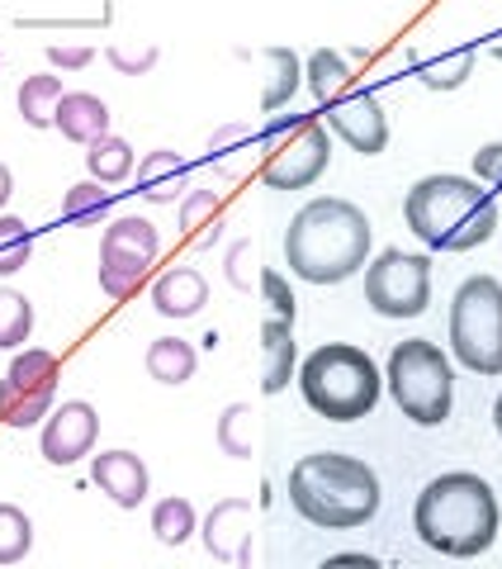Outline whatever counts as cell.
I'll return each mask as SVG.
<instances>
[{"mask_svg": "<svg viewBox=\"0 0 502 569\" xmlns=\"http://www.w3.org/2000/svg\"><path fill=\"white\" fill-rule=\"evenodd\" d=\"M370 257V219L351 200H309L284 228V261L309 284H342Z\"/></svg>", "mask_w": 502, "mask_h": 569, "instance_id": "cell-1", "label": "cell"}, {"mask_svg": "<svg viewBox=\"0 0 502 569\" xmlns=\"http://www.w3.org/2000/svg\"><path fill=\"white\" fill-rule=\"evenodd\" d=\"M412 527H418L422 546L441 550V556H455V560L483 556L502 531L498 493L470 470L436 475L418 493V503H412Z\"/></svg>", "mask_w": 502, "mask_h": 569, "instance_id": "cell-2", "label": "cell"}, {"mask_svg": "<svg viewBox=\"0 0 502 569\" xmlns=\"http://www.w3.org/2000/svg\"><path fill=\"white\" fill-rule=\"evenodd\" d=\"M290 503L303 522L322 531H351L365 527L380 512V475L361 456L342 451H313L294 460L290 470Z\"/></svg>", "mask_w": 502, "mask_h": 569, "instance_id": "cell-3", "label": "cell"}, {"mask_svg": "<svg viewBox=\"0 0 502 569\" xmlns=\"http://www.w3.org/2000/svg\"><path fill=\"white\" fill-rule=\"evenodd\" d=\"M403 219L432 252H474L498 233V204L470 176H422L403 200Z\"/></svg>", "mask_w": 502, "mask_h": 569, "instance_id": "cell-4", "label": "cell"}, {"mask_svg": "<svg viewBox=\"0 0 502 569\" xmlns=\"http://www.w3.org/2000/svg\"><path fill=\"white\" fill-rule=\"evenodd\" d=\"M380 370H374L365 347L351 342H328L318 347L309 361L299 366V389L309 399L313 413H322L328 422H355L374 413L380 403Z\"/></svg>", "mask_w": 502, "mask_h": 569, "instance_id": "cell-5", "label": "cell"}, {"mask_svg": "<svg viewBox=\"0 0 502 569\" xmlns=\"http://www.w3.org/2000/svg\"><path fill=\"white\" fill-rule=\"evenodd\" d=\"M389 395L399 403V413L418 427H441L451 418V403H455V376H451V361L436 342L426 337H408L389 351Z\"/></svg>", "mask_w": 502, "mask_h": 569, "instance_id": "cell-6", "label": "cell"}, {"mask_svg": "<svg viewBox=\"0 0 502 569\" xmlns=\"http://www.w3.org/2000/svg\"><path fill=\"white\" fill-rule=\"evenodd\" d=\"M451 351L474 376H502V280L470 276L451 299Z\"/></svg>", "mask_w": 502, "mask_h": 569, "instance_id": "cell-7", "label": "cell"}, {"mask_svg": "<svg viewBox=\"0 0 502 569\" xmlns=\"http://www.w3.org/2000/svg\"><path fill=\"white\" fill-rule=\"evenodd\" d=\"M365 305L380 318H418L432 305V261L418 252H389L365 266Z\"/></svg>", "mask_w": 502, "mask_h": 569, "instance_id": "cell-8", "label": "cell"}, {"mask_svg": "<svg viewBox=\"0 0 502 569\" xmlns=\"http://www.w3.org/2000/svg\"><path fill=\"white\" fill-rule=\"evenodd\" d=\"M161 252V233L148 219H114L100 238V290L110 299H129L142 276L152 271V261Z\"/></svg>", "mask_w": 502, "mask_h": 569, "instance_id": "cell-9", "label": "cell"}, {"mask_svg": "<svg viewBox=\"0 0 502 569\" xmlns=\"http://www.w3.org/2000/svg\"><path fill=\"white\" fill-rule=\"evenodd\" d=\"M52 395H58V356L43 347H24L0 376V422L33 427L48 418Z\"/></svg>", "mask_w": 502, "mask_h": 569, "instance_id": "cell-10", "label": "cell"}, {"mask_svg": "<svg viewBox=\"0 0 502 569\" xmlns=\"http://www.w3.org/2000/svg\"><path fill=\"white\" fill-rule=\"evenodd\" d=\"M332 162V138H328V123L322 119H303L284 133L271 152H265V186L275 190H309L322 171Z\"/></svg>", "mask_w": 502, "mask_h": 569, "instance_id": "cell-11", "label": "cell"}, {"mask_svg": "<svg viewBox=\"0 0 502 569\" xmlns=\"http://www.w3.org/2000/svg\"><path fill=\"white\" fill-rule=\"evenodd\" d=\"M322 123H328V129L361 157H380L389 148V119L380 110V100L365 96V91H351L342 100H332Z\"/></svg>", "mask_w": 502, "mask_h": 569, "instance_id": "cell-12", "label": "cell"}, {"mask_svg": "<svg viewBox=\"0 0 502 569\" xmlns=\"http://www.w3.org/2000/svg\"><path fill=\"white\" fill-rule=\"evenodd\" d=\"M96 432H100V413L91 403L86 399L62 403L58 413H48V422H43V437H39L43 460L48 466H77L81 456H91Z\"/></svg>", "mask_w": 502, "mask_h": 569, "instance_id": "cell-13", "label": "cell"}, {"mask_svg": "<svg viewBox=\"0 0 502 569\" xmlns=\"http://www.w3.org/2000/svg\"><path fill=\"white\" fill-rule=\"evenodd\" d=\"M204 546H209V556L232 560V565L251 560V498H223V503H213L204 522Z\"/></svg>", "mask_w": 502, "mask_h": 569, "instance_id": "cell-14", "label": "cell"}, {"mask_svg": "<svg viewBox=\"0 0 502 569\" xmlns=\"http://www.w3.org/2000/svg\"><path fill=\"white\" fill-rule=\"evenodd\" d=\"M91 479L119 508H138L142 498H148V466H142V456H133V451H100L91 460Z\"/></svg>", "mask_w": 502, "mask_h": 569, "instance_id": "cell-15", "label": "cell"}, {"mask_svg": "<svg viewBox=\"0 0 502 569\" xmlns=\"http://www.w3.org/2000/svg\"><path fill=\"white\" fill-rule=\"evenodd\" d=\"M52 123L62 129V138L91 148L96 138L110 133V104H104L100 96H91V91H67L58 100V114H52Z\"/></svg>", "mask_w": 502, "mask_h": 569, "instance_id": "cell-16", "label": "cell"}, {"mask_svg": "<svg viewBox=\"0 0 502 569\" xmlns=\"http://www.w3.org/2000/svg\"><path fill=\"white\" fill-rule=\"evenodd\" d=\"M209 305V284L200 271H190V266H175V271L157 276L152 284V309L161 318H194Z\"/></svg>", "mask_w": 502, "mask_h": 569, "instance_id": "cell-17", "label": "cell"}, {"mask_svg": "<svg viewBox=\"0 0 502 569\" xmlns=\"http://www.w3.org/2000/svg\"><path fill=\"white\" fill-rule=\"evenodd\" d=\"M261 351H265V366H261V389L265 395H280L294 376V323L284 318H265L261 323Z\"/></svg>", "mask_w": 502, "mask_h": 569, "instance_id": "cell-18", "label": "cell"}, {"mask_svg": "<svg viewBox=\"0 0 502 569\" xmlns=\"http://www.w3.org/2000/svg\"><path fill=\"white\" fill-rule=\"evenodd\" d=\"M185 190V162L181 152H167L157 148L138 162V194L152 204H175V194Z\"/></svg>", "mask_w": 502, "mask_h": 569, "instance_id": "cell-19", "label": "cell"}, {"mask_svg": "<svg viewBox=\"0 0 502 569\" xmlns=\"http://www.w3.org/2000/svg\"><path fill=\"white\" fill-rule=\"evenodd\" d=\"M303 77H309V91H313L318 104L342 100V96H351V86H355L351 67H347V58L337 48H318L309 58V67H303Z\"/></svg>", "mask_w": 502, "mask_h": 569, "instance_id": "cell-20", "label": "cell"}, {"mask_svg": "<svg viewBox=\"0 0 502 569\" xmlns=\"http://www.w3.org/2000/svg\"><path fill=\"white\" fill-rule=\"evenodd\" d=\"M86 167H91V181L119 186V181H129L133 176V148L123 138L104 133V138H96L91 148H86Z\"/></svg>", "mask_w": 502, "mask_h": 569, "instance_id": "cell-21", "label": "cell"}, {"mask_svg": "<svg viewBox=\"0 0 502 569\" xmlns=\"http://www.w3.org/2000/svg\"><path fill=\"white\" fill-rule=\"evenodd\" d=\"M148 376L157 385H185L194 376V347L181 337H157L148 347Z\"/></svg>", "mask_w": 502, "mask_h": 569, "instance_id": "cell-22", "label": "cell"}, {"mask_svg": "<svg viewBox=\"0 0 502 569\" xmlns=\"http://www.w3.org/2000/svg\"><path fill=\"white\" fill-rule=\"evenodd\" d=\"M62 77H24L20 86V114L29 129H52V114H58V100H62Z\"/></svg>", "mask_w": 502, "mask_h": 569, "instance_id": "cell-23", "label": "cell"}, {"mask_svg": "<svg viewBox=\"0 0 502 569\" xmlns=\"http://www.w3.org/2000/svg\"><path fill=\"white\" fill-rule=\"evenodd\" d=\"M219 451L232 456V460H251L257 451V413H251L247 403H228L223 418H219Z\"/></svg>", "mask_w": 502, "mask_h": 569, "instance_id": "cell-24", "label": "cell"}, {"mask_svg": "<svg viewBox=\"0 0 502 569\" xmlns=\"http://www.w3.org/2000/svg\"><path fill=\"white\" fill-rule=\"evenodd\" d=\"M265 62H271V81H265V91H261V110H280V104L294 100L303 67L290 48H265Z\"/></svg>", "mask_w": 502, "mask_h": 569, "instance_id": "cell-25", "label": "cell"}, {"mask_svg": "<svg viewBox=\"0 0 502 569\" xmlns=\"http://www.w3.org/2000/svg\"><path fill=\"white\" fill-rule=\"evenodd\" d=\"M152 531H157V541L161 546H185L190 541V531H194V508H190V498H161V503L152 508Z\"/></svg>", "mask_w": 502, "mask_h": 569, "instance_id": "cell-26", "label": "cell"}, {"mask_svg": "<svg viewBox=\"0 0 502 569\" xmlns=\"http://www.w3.org/2000/svg\"><path fill=\"white\" fill-rule=\"evenodd\" d=\"M33 550V522L24 508L0 503V565H20Z\"/></svg>", "mask_w": 502, "mask_h": 569, "instance_id": "cell-27", "label": "cell"}, {"mask_svg": "<svg viewBox=\"0 0 502 569\" xmlns=\"http://www.w3.org/2000/svg\"><path fill=\"white\" fill-rule=\"evenodd\" d=\"M33 332V305L20 290H0V351L24 347Z\"/></svg>", "mask_w": 502, "mask_h": 569, "instance_id": "cell-28", "label": "cell"}, {"mask_svg": "<svg viewBox=\"0 0 502 569\" xmlns=\"http://www.w3.org/2000/svg\"><path fill=\"white\" fill-rule=\"evenodd\" d=\"M104 213H110V190H100V181H81L67 190V200H62L67 223H100Z\"/></svg>", "mask_w": 502, "mask_h": 569, "instance_id": "cell-29", "label": "cell"}, {"mask_svg": "<svg viewBox=\"0 0 502 569\" xmlns=\"http://www.w3.org/2000/svg\"><path fill=\"white\" fill-rule=\"evenodd\" d=\"M219 213H223L219 190H190V194H185V204H181V228H185V233H194V238L213 242L209 223L219 228Z\"/></svg>", "mask_w": 502, "mask_h": 569, "instance_id": "cell-30", "label": "cell"}, {"mask_svg": "<svg viewBox=\"0 0 502 569\" xmlns=\"http://www.w3.org/2000/svg\"><path fill=\"white\" fill-rule=\"evenodd\" d=\"M33 257V233L24 219H0V276L24 271Z\"/></svg>", "mask_w": 502, "mask_h": 569, "instance_id": "cell-31", "label": "cell"}, {"mask_svg": "<svg viewBox=\"0 0 502 569\" xmlns=\"http://www.w3.org/2000/svg\"><path fill=\"white\" fill-rule=\"evenodd\" d=\"M474 71V52H455L451 62H436V67H422V86L432 91H455V86Z\"/></svg>", "mask_w": 502, "mask_h": 569, "instance_id": "cell-32", "label": "cell"}, {"mask_svg": "<svg viewBox=\"0 0 502 569\" xmlns=\"http://www.w3.org/2000/svg\"><path fill=\"white\" fill-rule=\"evenodd\" d=\"M257 284H261V295H265V305H271V313L284 318V323H294V290L284 284V276L275 271V266H265V271L257 276Z\"/></svg>", "mask_w": 502, "mask_h": 569, "instance_id": "cell-33", "label": "cell"}, {"mask_svg": "<svg viewBox=\"0 0 502 569\" xmlns=\"http://www.w3.org/2000/svg\"><path fill=\"white\" fill-rule=\"evenodd\" d=\"M110 62L123 71V77H138L157 62V48H123V43H110Z\"/></svg>", "mask_w": 502, "mask_h": 569, "instance_id": "cell-34", "label": "cell"}, {"mask_svg": "<svg viewBox=\"0 0 502 569\" xmlns=\"http://www.w3.org/2000/svg\"><path fill=\"white\" fill-rule=\"evenodd\" d=\"M474 171H479V181L502 190V142H489V148L474 152Z\"/></svg>", "mask_w": 502, "mask_h": 569, "instance_id": "cell-35", "label": "cell"}, {"mask_svg": "<svg viewBox=\"0 0 502 569\" xmlns=\"http://www.w3.org/2000/svg\"><path fill=\"white\" fill-rule=\"evenodd\" d=\"M91 58H96L91 48H62V43L48 48V62H52V67H86Z\"/></svg>", "mask_w": 502, "mask_h": 569, "instance_id": "cell-36", "label": "cell"}, {"mask_svg": "<svg viewBox=\"0 0 502 569\" xmlns=\"http://www.w3.org/2000/svg\"><path fill=\"white\" fill-rule=\"evenodd\" d=\"M247 257H251V242H242V247H238V252H232V266H228V276H232V284H242V290H247V284H251V276H247Z\"/></svg>", "mask_w": 502, "mask_h": 569, "instance_id": "cell-37", "label": "cell"}, {"mask_svg": "<svg viewBox=\"0 0 502 569\" xmlns=\"http://www.w3.org/2000/svg\"><path fill=\"white\" fill-rule=\"evenodd\" d=\"M10 194H14V176H10V167L0 162V209L10 204Z\"/></svg>", "mask_w": 502, "mask_h": 569, "instance_id": "cell-38", "label": "cell"}, {"mask_svg": "<svg viewBox=\"0 0 502 569\" xmlns=\"http://www.w3.org/2000/svg\"><path fill=\"white\" fill-rule=\"evenodd\" d=\"M493 422H498V437H502V395H498V403H493Z\"/></svg>", "mask_w": 502, "mask_h": 569, "instance_id": "cell-39", "label": "cell"}, {"mask_svg": "<svg viewBox=\"0 0 502 569\" xmlns=\"http://www.w3.org/2000/svg\"><path fill=\"white\" fill-rule=\"evenodd\" d=\"M498 58H502V48H498Z\"/></svg>", "mask_w": 502, "mask_h": 569, "instance_id": "cell-40", "label": "cell"}, {"mask_svg": "<svg viewBox=\"0 0 502 569\" xmlns=\"http://www.w3.org/2000/svg\"><path fill=\"white\" fill-rule=\"evenodd\" d=\"M498 537H502V531H498Z\"/></svg>", "mask_w": 502, "mask_h": 569, "instance_id": "cell-41", "label": "cell"}]
</instances>
